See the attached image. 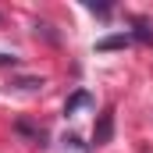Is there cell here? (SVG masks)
Segmentation results:
<instances>
[{
  "instance_id": "3957f363",
  "label": "cell",
  "mask_w": 153,
  "mask_h": 153,
  "mask_svg": "<svg viewBox=\"0 0 153 153\" xmlns=\"http://www.w3.org/2000/svg\"><path fill=\"white\" fill-rule=\"evenodd\" d=\"M85 103H89V93H75V96L64 103V114H75L78 107H85Z\"/></svg>"
},
{
  "instance_id": "277c9868",
  "label": "cell",
  "mask_w": 153,
  "mask_h": 153,
  "mask_svg": "<svg viewBox=\"0 0 153 153\" xmlns=\"http://www.w3.org/2000/svg\"><path fill=\"white\" fill-rule=\"evenodd\" d=\"M132 39H139V43H153V29L146 25V22H139L135 32H132Z\"/></svg>"
},
{
  "instance_id": "6da1fadb",
  "label": "cell",
  "mask_w": 153,
  "mask_h": 153,
  "mask_svg": "<svg viewBox=\"0 0 153 153\" xmlns=\"http://www.w3.org/2000/svg\"><path fill=\"white\" fill-rule=\"evenodd\" d=\"M111 135H114V114H111V111H103L100 121H96V128H93V143H96V146H107V143H111Z\"/></svg>"
},
{
  "instance_id": "7a4b0ae2",
  "label": "cell",
  "mask_w": 153,
  "mask_h": 153,
  "mask_svg": "<svg viewBox=\"0 0 153 153\" xmlns=\"http://www.w3.org/2000/svg\"><path fill=\"white\" fill-rule=\"evenodd\" d=\"M128 39H132V36H107V39L96 43V50H117V46H128Z\"/></svg>"
}]
</instances>
